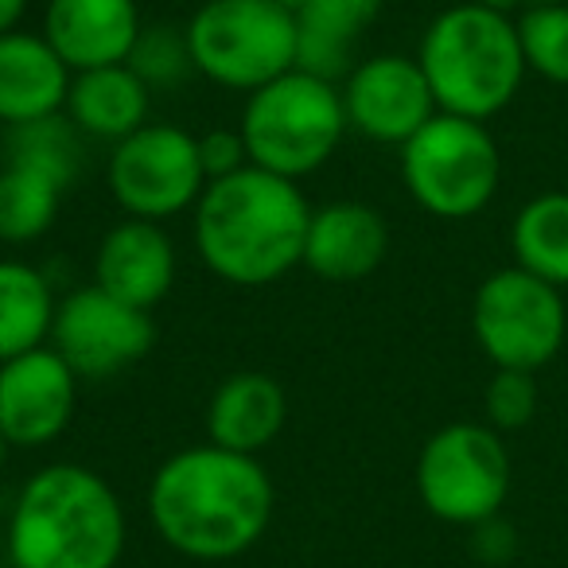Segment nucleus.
<instances>
[{"mask_svg":"<svg viewBox=\"0 0 568 568\" xmlns=\"http://www.w3.org/2000/svg\"><path fill=\"white\" fill-rule=\"evenodd\" d=\"M141 28L136 0H48L40 36L71 67V74H82L129 63Z\"/></svg>","mask_w":568,"mask_h":568,"instance_id":"4468645a","label":"nucleus"},{"mask_svg":"<svg viewBox=\"0 0 568 568\" xmlns=\"http://www.w3.org/2000/svg\"><path fill=\"white\" fill-rule=\"evenodd\" d=\"M9 452H12V444L0 436V471H4V464H9Z\"/></svg>","mask_w":568,"mask_h":568,"instance_id":"2f4dec72","label":"nucleus"},{"mask_svg":"<svg viewBox=\"0 0 568 568\" xmlns=\"http://www.w3.org/2000/svg\"><path fill=\"white\" fill-rule=\"evenodd\" d=\"M276 490L257 456L195 444L156 467L149 518L160 541L191 560H234L265 537Z\"/></svg>","mask_w":568,"mask_h":568,"instance_id":"f257e3e1","label":"nucleus"},{"mask_svg":"<svg viewBox=\"0 0 568 568\" xmlns=\"http://www.w3.org/2000/svg\"><path fill=\"white\" fill-rule=\"evenodd\" d=\"M28 17V0H0V36L17 32Z\"/></svg>","mask_w":568,"mask_h":568,"instance_id":"c756f323","label":"nucleus"},{"mask_svg":"<svg viewBox=\"0 0 568 568\" xmlns=\"http://www.w3.org/2000/svg\"><path fill=\"white\" fill-rule=\"evenodd\" d=\"M514 265L549 281L552 288H568V191L534 195L510 226Z\"/></svg>","mask_w":568,"mask_h":568,"instance_id":"4be33fe9","label":"nucleus"},{"mask_svg":"<svg viewBox=\"0 0 568 568\" xmlns=\"http://www.w3.org/2000/svg\"><path fill=\"white\" fill-rule=\"evenodd\" d=\"M514 24L526 71L568 87V4H529L521 17H514Z\"/></svg>","mask_w":568,"mask_h":568,"instance_id":"393cba45","label":"nucleus"},{"mask_svg":"<svg viewBox=\"0 0 568 568\" xmlns=\"http://www.w3.org/2000/svg\"><path fill=\"white\" fill-rule=\"evenodd\" d=\"M521 4L529 9V4H568V0H521Z\"/></svg>","mask_w":568,"mask_h":568,"instance_id":"72a5a7b5","label":"nucleus"},{"mask_svg":"<svg viewBox=\"0 0 568 568\" xmlns=\"http://www.w3.org/2000/svg\"><path fill=\"white\" fill-rule=\"evenodd\" d=\"M471 332L495 371L537 374L565 347L568 312L560 288L518 265L495 268L475 288Z\"/></svg>","mask_w":568,"mask_h":568,"instance_id":"1a4fd4ad","label":"nucleus"},{"mask_svg":"<svg viewBox=\"0 0 568 568\" xmlns=\"http://www.w3.org/2000/svg\"><path fill=\"white\" fill-rule=\"evenodd\" d=\"M199 156H203L206 180H226V175L250 168V152L237 129H214V133L199 136Z\"/></svg>","mask_w":568,"mask_h":568,"instance_id":"cd10ccee","label":"nucleus"},{"mask_svg":"<svg viewBox=\"0 0 568 568\" xmlns=\"http://www.w3.org/2000/svg\"><path fill=\"white\" fill-rule=\"evenodd\" d=\"M0 557H4V514H0Z\"/></svg>","mask_w":568,"mask_h":568,"instance_id":"f704fd0d","label":"nucleus"},{"mask_svg":"<svg viewBox=\"0 0 568 568\" xmlns=\"http://www.w3.org/2000/svg\"><path fill=\"white\" fill-rule=\"evenodd\" d=\"M475 552L483 560H506L514 552V529L503 518H490L475 526Z\"/></svg>","mask_w":568,"mask_h":568,"instance_id":"c85d7f7f","label":"nucleus"},{"mask_svg":"<svg viewBox=\"0 0 568 568\" xmlns=\"http://www.w3.org/2000/svg\"><path fill=\"white\" fill-rule=\"evenodd\" d=\"M312 211L301 183L250 164L206 183L191 211V237L219 281L265 288L304 265Z\"/></svg>","mask_w":568,"mask_h":568,"instance_id":"f03ea898","label":"nucleus"},{"mask_svg":"<svg viewBox=\"0 0 568 568\" xmlns=\"http://www.w3.org/2000/svg\"><path fill=\"white\" fill-rule=\"evenodd\" d=\"M129 67L144 87L175 90L195 74V59H191L187 28L183 24H144L136 36L133 51H129Z\"/></svg>","mask_w":568,"mask_h":568,"instance_id":"a878e982","label":"nucleus"},{"mask_svg":"<svg viewBox=\"0 0 568 568\" xmlns=\"http://www.w3.org/2000/svg\"><path fill=\"white\" fill-rule=\"evenodd\" d=\"M183 28L195 74L222 90L253 94L296 71V17L276 0H206Z\"/></svg>","mask_w":568,"mask_h":568,"instance_id":"423d86ee","label":"nucleus"},{"mask_svg":"<svg viewBox=\"0 0 568 568\" xmlns=\"http://www.w3.org/2000/svg\"><path fill=\"white\" fill-rule=\"evenodd\" d=\"M125 506L110 479L82 464H48L20 487L4 518L12 568H118Z\"/></svg>","mask_w":568,"mask_h":568,"instance_id":"7ed1b4c3","label":"nucleus"},{"mask_svg":"<svg viewBox=\"0 0 568 568\" xmlns=\"http://www.w3.org/2000/svg\"><path fill=\"white\" fill-rule=\"evenodd\" d=\"M417 495L448 526H483L498 518L510 495V452L503 433L479 420L436 428L417 456Z\"/></svg>","mask_w":568,"mask_h":568,"instance_id":"6e6552de","label":"nucleus"},{"mask_svg":"<svg viewBox=\"0 0 568 568\" xmlns=\"http://www.w3.org/2000/svg\"><path fill=\"white\" fill-rule=\"evenodd\" d=\"M386 0H304L296 9V67L343 82L358 63V40Z\"/></svg>","mask_w":568,"mask_h":568,"instance_id":"6ab92c4d","label":"nucleus"},{"mask_svg":"<svg viewBox=\"0 0 568 568\" xmlns=\"http://www.w3.org/2000/svg\"><path fill=\"white\" fill-rule=\"evenodd\" d=\"M389 253V226L378 206L339 199L312 211L304 268L327 284L366 281Z\"/></svg>","mask_w":568,"mask_h":568,"instance_id":"dca6fc26","label":"nucleus"},{"mask_svg":"<svg viewBox=\"0 0 568 568\" xmlns=\"http://www.w3.org/2000/svg\"><path fill=\"white\" fill-rule=\"evenodd\" d=\"M402 180L413 203L433 219H475L495 199L503 156L483 121L436 113L413 141L402 144Z\"/></svg>","mask_w":568,"mask_h":568,"instance_id":"0eeeda50","label":"nucleus"},{"mask_svg":"<svg viewBox=\"0 0 568 568\" xmlns=\"http://www.w3.org/2000/svg\"><path fill=\"white\" fill-rule=\"evenodd\" d=\"M67 187L28 164H0V242H40L59 219Z\"/></svg>","mask_w":568,"mask_h":568,"instance_id":"5701e85b","label":"nucleus"},{"mask_svg":"<svg viewBox=\"0 0 568 568\" xmlns=\"http://www.w3.org/2000/svg\"><path fill=\"white\" fill-rule=\"evenodd\" d=\"M339 94L351 133L397 149L440 113L417 55L409 59L394 51L358 59L355 71L339 82Z\"/></svg>","mask_w":568,"mask_h":568,"instance_id":"f8f14e48","label":"nucleus"},{"mask_svg":"<svg viewBox=\"0 0 568 568\" xmlns=\"http://www.w3.org/2000/svg\"><path fill=\"white\" fill-rule=\"evenodd\" d=\"M79 382L51 343L0 363V436L12 448L55 444L74 417Z\"/></svg>","mask_w":568,"mask_h":568,"instance_id":"ddd939ff","label":"nucleus"},{"mask_svg":"<svg viewBox=\"0 0 568 568\" xmlns=\"http://www.w3.org/2000/svg\"><path fill=\"white\" fill-rule=\"evenodd\" d=\"M156 343L152 312L118 301L98 284L74 288L59 301L51 347L82 382H105L136 366Z\"/></svg>","mask_w":568,"mask_h":568,"instance_id":"9b49d317","label":"nucleus"},{"mask_svg":"<svg viewBox=\"0 0 568 568\" xmlns=\"http://www.w3.org/2000/svg\"><path fill=\"white\" fill-rule=\"evenodd\" d=\"M55 312V288L43 276V268L17 257H0V363L48 347Z\"/></svg>","mask_w":568,"mask_h":568,"instance_id":"412c9836","label":"nucleus"},{"mask_svg":"<svg viewBox=\"0 0 568 568\" xmlns=\"http://www.w3.org/2000/svg\"><path fill=\"white\" fill-rule=\"evenodd\" d=\"M237 133L253 168L301 183L304 175L320 172L351 133L339 82L316 79L296 67L245 94Z\"/></svg>","mask_w":568,"mask_h":568,"instance_id":"39448f33","label":"nucleus"},{"mask_svg":"<svg viewBox=\"0 0 568 568\" xmlns=\"http://www.w3.org/2000/svg\"><path fill=\"white\" fill-rule=\"evenodd\" d=\"M71 79V67L40 32L17 28L0 36V125L12 129L63 113Z\"/></svg>","mask_w":568,"mask_h":568,"instance_id":"f3484780","label":"nucleus"},{"mask_svg":"<svg viewBox=\"0 0 568 568\" xmlns=\"http://www.w3.org/2000/svg\"><path fill=\"white\" fill-rule=\"evenodd\" d=\"M417 63L433 87L436 110L483 125L518 98L526 79L514 17L479 0L452 4L425 28Z\"/></svg>","mask_w":568,"mask_h":568,"instance_id":"20e7f679","label":"nucleus"},{"mask_svg":"<svg viewBox=\"0 0 568 568\" xmlns=\"http://www.w3.org/2000/svg\"><path fill=\"white\" fill-rule=\"evenodd\" d=\"M288 420V397L281 382L265 371H237L211 394L206 436L211 444L242 456H257L281 436Z\"/></svg>","mask_w":568,"mask_h":568,"instance_id":"a211bd4d","label":"nucleus"},{"mask_svg":"<svg viewBox=\"0 0 568 568\" xmlns=\"http://www.w3.org/2000/svg\"><path fill=\"white\" fill-rule=\"evenodd\" d=\"M152 90L133 74L129 63L98 67L71 79L67 94V118L87 141H125L136 129L149 125Z\"/></svg>","mask_w":568,"mask_h":568,"instance_id":"aec40b11","label":"nucleus"},{"mask_svg":"<svg viewBox=\"0 0 568 568\" xmlns=\"http://www.w3.org/2000/svg\"><path fill=\"white\" fill-rule=\"evenodd\" d=\"M175 242L160 222L121 219L94 253V284L133 308L152 312L175 284Z\"/></svg>","mask_w":568,"mask_h":568,"instance_id":"2eb2a0df","label":"nucleus"},{"mask_svg":"<svg viewBox=\"0 0 568 568\" xmlns=\"http://www.w3.org/2000/svg\"><path fill=\"white\" fill-rule=\"evenodd\" d=\"M276 4H284V9H288V12H293V17H296V9H301L304 0H276Z\"/></svg>","mask_w":568,"mask_h":568,"instance_id":"473e14b6","label":"nucleus"},{"mask_svg":"<svg viewBox=\"0 0 568 568\" xmlns=\"http://www.w3.org/2000/svg\"><path fill=\"white\" fill-rule=\"evenodd\" d=\"M479 4H487V9H495V12H503V17H510L514 9H526L521 0H479Z\"/></svg>","mask_w":568,"mask_h":568,"instance_id":"7c9ffc66","label":"nucleus"},{"mask_svg":"<svg viewBox=\"0 0 568 568\" xmlns=\"http://www.w3.org/2000/svg\"><path fill=\"white\" fill-rule=\"evenodd\" d=\"M483 413L495 433H518L537 417V378L526 371H495L483 394Z\"/></svg>","mask_w":568,"mask_h":568,"instance_id":"bb28decb","label":"nucleus"},{"mask_svg":"<svg viewBox=\"0 0 568 568\" xmlns=\"http://www.w3.org/2000/svg\"><path fill=\"white\" fill-rule=\"evenodd\" d=\"M82 144L87 136L71 125V118L55 113V118L4 129V164L40 168L71 191V183L82 175Z\"/></svg>","mask_w":568,"mask_h":568,"instance_id":"b1692460","label":"nucleus"},{"mask_svg":"<svg viewBox=\"0 0 568 568\" xmlns=\"http://www.w3.org/2000/svg\"><path fill=\"white\" fill-rule=\"evenodd\" d=\"M199 136L180 125L149 121L133 136L118 141L105 160V187L125 219L160 222L183 211H195L199 195L206 191Z\"/></svg>","mask_w":568,"mask_h":568,"instance_id":"9d476101","label":"nucleus"}]
</instances>
